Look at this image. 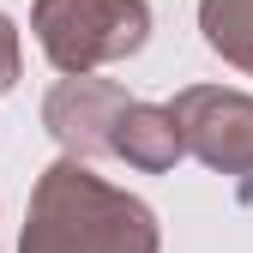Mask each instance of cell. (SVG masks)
<instances>
[{"label":"cell","mask_w":253,"mask_h":253,"mask_svg":"<svg viewBox=\"0 0 253 253\" xmlns=\"http://www.w3.org/2000/svg\"><path fill=\"white\" fill-rule=\"evenodd\" d=\"M18 253H157V217L79 157H60L37 175Z\"/></svg>","instance_id":"6da1fadb"},{"label":"cell","mask_w":253,"mask_h":253,"mask_svg":"<svg viewBox=\"0 0 253 253\" xmlns=\"http://www.w3.org/2000/svg\"><path fill=\"white\" fill-rule=\"evenodd\" d=\"M30 30L67 79H90L97 67H115L145 48L151 6L145 0H37Z\"/></svg>","instance_id":"7a4b0ae2"},{"label":"cell","mask_w":253,"mask_h":253,"mask_svg":"<svg viewBox=\"0 0 253 253\" xmlns=\"http://www.w3.org/2000/svg\"><path fill=\"white\" fill-rule=\"evenodd\" d=\"M187 151L223 175H253V97L223 84H187L169 103Z\"/></svg>","instance_id":"3957f363"},{"label":"cell","mask_w":253,"mask_h":253,"mask_svg":"<svg viewBox=\"0 0 253 253\" xmlns=\"http://www.w3.org/2000/svg\"><path fill=\"white\" fill-rule=\"evenodd\" d=\"M133 109V97L115 84V79H60L42 103V126L60 139L67 157H97V151H115V126L121 115Z\"/></svg>","instance_id":"277c9868"},{"label":"cell","mask_w":253,"mask_h":253,"mask_svg":"<svg viewBox=\"0 0 253 253\" xmlns=\"http://www.w3.org/2000/svg\"><path fill=\"white\" fill-rule=\"evenodd\" d=\"M115 157H126V163L145 169V175H163V169H175L187 157V139H181V126H175L169 109L133 103L121 115V126H115Z\"/></svg>","instance_id":"5b68a950"},{"label":"cell","mask_w":253,"mask_h":253,"mask_svg":"<svg viewBox=\"0 0 253 253\" xmlns=\"http://www.w3.org/2000/svg\"><path fill=\"white\" fill-rule=\"evenodd\" d=\"M199 30L229 67L253 79V0H199Z\"/></svg>","instance_id":"8992f818"},{"label":"cell","mask_w":253,"mask_h":253,"mask_svg":"<svg viewBox=\"0 0 253 253\" xmlns=\"http://www.w3.org/2000/svg\"><path fill=\"white\" fill-rule=\"evenodd\" d=\"M12 84H18V30L0 12V90H12Z\"/></svg>","instance_id":"52a82bcc"}]
</instances>
